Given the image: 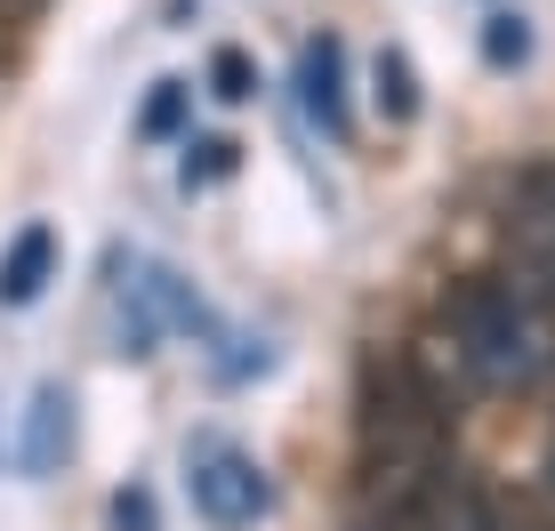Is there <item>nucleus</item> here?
<instances>
[{"label":"nucleus","instance_id":"39448f33","mask_svg":"<svg viewBox=\"0 0 555 531\" xmlns=\"http://www.w3.org/2000/svg\"><path fill=\"white\" fill-rule=\"evenodd\" d=\"M65 451H73V394L65 387H41V394H33V411H25V467H33V476H49Z\"/></svg>","mask_w":555,"mask_h":531},{"label":"nucleus","instance_id":"0eeeda50","mask_svg":"<svg viewBox=\"0 0 555 531\" xmlns=\"http://www.w3.org/2000/svg\"><path fill=\"white\" fill-rule=\"evenodd\" d=\"M483 65L491 73H524L531 65V25L515 9H491L483 16Z\"/></svg>","mask_w":555,"mask_h":531},{"label":"nucleus","instance_id":"20e7f679","mask_svg":"<svg viewBox=\"0 0 555 531\" xmlns=\"http://www.w3.org/2000/svg\"><path fill=\"white\" fill-rule=\"evenodd\" d=\"M371 113H378L387 129H411L418 113H427V81H418L411 49H378V56H371Z\"/></svg>","mask_w":555,"mask_h":531},{"label":"nucleus","instance_id":"7ed1b4c3","mask_svg":"<svg viewBox=\"0 0 555 531\" xmlns=\"http://www.w3.org/2000/svg\"><path fill=\"white\" fill-rule=\"evenodd\" d=\"M49 282H56V225L33 218V225H16V242L0 250V307H9V314L33 307Z\"/></svg>","mask_w":555,"mask_h":531},{"label":"nucleus","instance_id":"f03ea898","mask_svg":"<svg viewBox=\"0 0 555 531\" xmlns=\"http://www.w3.org/2000/svg\"><path fill=\"white\" fill-rule=\"evenodd\" d=\"M298 105H306V121H314L331 145H347V138H354L347 49H338V33H322V41H306V49H298Z\"/></svg>","mask_w":555,"mask_h":531},{"label":"nucleus","instance_id":"6e6552de","mask_svg":"<svg viewBox=\"0 0 555 531\" xmlns=\"http://www.w3.org/2000/svg\"><path fill=\"white\" fill-rule=\"evenodd\" d=\"M234 161H242V145H234V138H194V129H185V185H218V178H234Z\"/></svg>","mask_w":555,"mask_h":531},{"label":"nucleus","instance_id":"9b49d317","mask_svg":"<svg viewBox=\"0 0 555 531\" xmlns=\"http://www.w3.org/2000/svg\"><path fill=\"white\" fill-rule=\"evenodd\" d=\"M33 9V0H0V16H25Z\"/></svg>","mask_w":555,"mask_h":531},{"label":"nucleus","instance_id":"f8f14e48","mask_svg":"<svg viewBox=\"0 0 555 531\" xmlns=\"http://www.w3.org/2000/svg\"><path fill=\"white\" fill-rule=\"evenodd\" d=\"M362 531H378V523H362Z\"/></svg>","mask_w":555,"mask_h":531},{"label":"nucleus","instance_id":"f257e3e1","mask_svg":"<svg viewBox=\"0 0 555 531\" xmlns=\"http://www.w3.org/2000/svg\"><path fill=\"white\" fill-rule=\"evenodd\" d=\"M185 491H194V516L218 523V531H250V523L274 516V483H266V467L242 443H218V435L185 451Z\"/></svg>","mask_w":555,"mask_h":531},{"label":"nucleus","instance_id":"1a4fd4ad","mask_svg":"<svg viewBox=\"0 0 555 531\" xmlns=\"http://www.w3.org/2000/svg\"><path fill=\"white\" fill-rule=\"evenodd\" d=\"M209 98H218V105H250L258 98V65L242 49H218V56H209Z\"/></svg>","mask_w":555,"mask_h":531},{"label":"nucleus","instance_id":"9d476101","mask_svg":"<svg viewBox=\"0 0 555 531\" xmlns=\"http://www.w3.org/2000/svg\"><path fill=\"white\" fill-rule=\"evenodd\" d=\"M113 531H153V500L145 491H113Z\"/></svg>","mask_w":555,"mask_h":531},{"label":"nucleus","instance_id":"423d86ee","mask_svg":"<svg viewBox=\"0 0 555 531\" xmlns=\"http://www.w3.org/2000/svg\"><path fill=\"white\" fill-rule=\"evenodd\" d=\"M129 129H138V145H178L185 129H194V81H178V73H169V81H153Z\"/></svg>","mask_w":555,"mask_h":531}]
</instances>
